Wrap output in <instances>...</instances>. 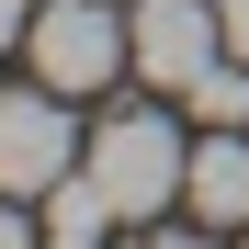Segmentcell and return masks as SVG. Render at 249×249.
Returning a JSON list of instances; mask_svg holds the SVG:
<instances>
[{
    "mask_svg": "<svg viewBox=\"0 0 249 249\" xmlns=\"http://www.w3.org/2000/svg\"><path fill=\"white\" fill-rule=\"evenodd\" d=\"M79 170H91L102 181V204H113V215H170V193L193 181V147H181V124L170 113H113L102 124V136H91V159H79Z\"/></svg>",
    "mask_w": 249,
    "mask_h": 249,
    "instance_id": "1",
    "label": "cell"
},
{
    "mask_svg": "<svg viewBox=\"0 0 249 249\" xmlns=\"http://www.w3.org/2000/svg\"><path fill=\"white\" fill-rule=\"evenodd\" d=\"M23 57H34V79H46V91H102V79L136 68V23H113L102 0H34Z\"/></svg>",
    "mask_w": 249,
    "mask_h": 249,
    "instance_id": "2",
    "label": "cell"
},
{
    "mask_svg": "<svg viewBox=\"0 0 249 249\" xmlns=\"http://www.w3.org/2000/svg\"><path fill=\"white\" fill-rule=\"evenodd\" d=\"M124 23H136V79H147V91H170V102H193V79L227 68L215 0H136Z\"/></svg>",
    "mask_w": 249,
    "mask_h": 249,
    "instance_id": "3",
    "label": "cell"
},
{
    "mask_svg": "<svg viewBox=\"0 0 249 249\" xmlns=\"http://www.w3.org/2000/svg\"><path fill=\"white\" fill-rule=\"evenodd\" d=\"M79 170V124H68V91H0V193H57Z\"/></svg>",
    "mask_w": 249,
    "mask_h": 249,
    "instance_id": "4",
    "label": "cell"
},
{
    "mask_svg": "<svg viewBox=\"0 0 249 249\" xmlns=\"http://www.w3.org/2000/svg\"><path fill=\"white\" fill-rule=\"evenodd\" d=\"M193 215L204 227H249V124H227V136H204L193 147Z\"/></svg>",
    "mask_w": 249,
    "mask_h": 249,
    "instance_id": "5",
    "label": "cell"
},
{
    "mask_svg": "<svg viewBox=\"0 0 249 249\" xmlns=\"http://www.w3.org/2000/svg\"><path fill=\"white\" fill-rule=\"evenodd\" d=\"M23 34H34V0H0V57H12Z\"/></svg>",
    "mask_w": 249,
    "mask_h": 249,
    "instance_id": "6",
    "label": "cell"
},
{
    "mask_svg": "<svg viewBox=\"0 0 249 249\" xmlns=\"http://www.w3.org/2000/svg\"><path fill=\"white\" fill-rule=\"evenodd\" d=\"M215 23H227V57H249V0H215Z\"/></svg>",
    "mask_w": 249,
    "mask_h": 249,
    "instance_id": "7",
    "label": "cell"
},
{
    "mask_svg": "<svg viewBox=\"0 0 249 249\" xmlns=\"http://www.w3.org/2000/svg\"><path fill=\"white\" fill-rule=\"evenodd\" d=\"M0 249H46V238H34V227L12 215V193H0Z\"/></svg>",
    "mask_w": 249,
    "mask_h": 249,
    "instance_id": "8",
    "label": "cell"
},
{
    "mask_svg": "<svg viewBox=\"0 0 249 249\" xmlns=\"http://www.w3.org/2000/svg\"><path fill=\"white\" fill-rule=\"evenodd\" d=\"M46 249H102V238H68V227H57V238H46Z\"/></svg>",
    "mask_w": 249,
    "mask_h": 249,
    "instance_id": "9",
    "label": "cell"
},
{
    "mask_svg": "<svg viewBox=\"0 0 249 249\" xmlns=\"http://www.w3.org/2000/svg\"><path fill=\"white\" fill-rule=\"evenodd\" d=\"M147 249H204V238H147Z\"/></svg>",
    "mask_w": 249,
    "mask_h": 249,
    "instance_id": "10",
    "label": "cell"
},
{
    "mask_svg": "<svg viewBox=\"0 0 249 249\" xmlns=\"http://www.w3.org/2000/svg\"><path fill=\"white\" fill-rule=\"evenodd\" d=\"M238 249H249V238H238Z\"/></svg>",
    "mask_w": 249,
    "mask_h": 249,
    "instance_id": "11",
    "label": "cell"
}]
</instances>
